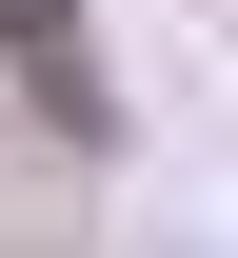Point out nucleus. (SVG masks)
<instances>
[{
    "mask_svg": "<svg viewBox=\"0 0 238 258\" xmlns=\"http://www.w3.org/2000/svg\"><path fill=\"white\" fill-rule=\"evenodd\" d=\"M0 60L60 99V119H100V80H80V20H60V0H0Z\"/></svg>",
    "mask_w": 238,
    "mask_h": 258,
    "instance_id": "nucleus-1",
    "label": "nucleus"
}]
</instances>
